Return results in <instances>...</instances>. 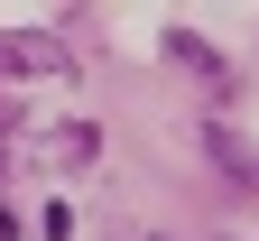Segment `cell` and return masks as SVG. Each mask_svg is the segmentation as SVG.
Returning <instances> with one entry per match:
<instances>
[{
  "label": "cell",
  "mask_w": 259,
  "mask_h": 241,
  "mask_svg": "<svg viewBox=\"0 0 259 241\" xmlns=\"http://www.w3.org/2000/svg\"><path fill=\"white\" fill-rule=\"evenodd\" d=\"M204 149H213L222 167H232V177H259V158H250V149H241V140H232L222 121H204Z\"/></svg>",
  "instance_id": "6da1fadb"
}]
</instances>
